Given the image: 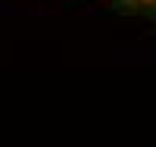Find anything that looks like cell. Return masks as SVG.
<instances>
[{
    "label": "cell",
    "instance_id": "1",
    "mask_svg": "<svg viewBox=\"0 0 156 147\" xmlns=\"http://www.w3.org/2000/svg\"><path fill=\"white\" fill-rule=\"evenodd\" d=\"M134 3H140V0H134ZM144 3H156V0H144Z\"/></svg>",
    "mask_w": 156,
    "mask_h": 147
}]
</instances>
